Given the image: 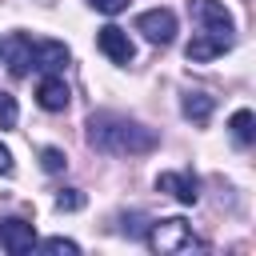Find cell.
Listing matches in <instances>:
<instances>
[{"label": "cell", "mask_w": 256, "mask_h": 256, "mask_svg": "<svg viewBox=\"0 0 256 256\" xmlns=\"http://www.w3.org/2000/svg\"><path fill=\"white\" fill-rule=\"evenodd\" d=\"M88 132V144L100 148V152H112V156H140V152H152L160 144V136L136 120H124V116H112V112H96L88 116L84 124Z\"/></svg>", "instance_id": "1"}, {"label": "cell", "mask_w": 256, "mask_h": 256, "mask_svg": "<svg viewBox=\"0 0 256 256\" xmlns=\"http://www.w3.org/2000/svg\"><path fill=\"white\" fill-rule=\"evenodd\" d=\"M144 240H148L152 252L168 256V252H180V248L192 244V228H188L184 216H164V220H152V224H148V236H144Z\"/></svg>", "instance_id": "2"}, {"label": "cell", "mask_w": 256, "mask_h": 256, "mask_svg": "<svg viewBox=\"0 0 256 256\" xmlns=\"http://www.w3.org/2000/svg\"><path fill=\"white\" fill-rule=\"evenodd\" d=\"M192 16L200 20V28H204L208 36H216V40L232 44L236 24H232V12H228L220 0H192Z\"/></svg>", "instance_id": "3"}, {"label": "cell", "mask_w": 256, "mask_h": 256, "mask_svg": "<svg viewBox=\"0 0 256 256\" xmlns=\"http://www.w3.org/2000/svg\"><path fill=\"white\" fill-rule=\"evenodd\" d=\"M136 32L148 44H172V36H176V12L172 8H148V12L136 16Z\"/></svg>", "instance_id": "4"}, {"label": "cell", "mask_w": 256, "mask_h": 256, "mask_svg": "<svg viewBox=\"0 0 256 256\" xmlns=\"http://www.w3.org/2000/svg\"><path fill=\"white\" fill-rule=\"evenodd\" d=\"M96 48H100L112 64H132V56H136V48H132L128 32H124V28H116V24H104V28L96 32Z\"/></svg>", "instance_id": "5"}, {"label": "cell", "mask_w": 256, "mask_h": 256, "mask_svg": "<svg viewBox=\"0 0 256 256\" xmlns=\"http://www.w3.org/2000/svg\"><path fill=\"white\" fill-rule=\"evenodd\" d=\"M0 244H4V252H12V256H28L32 248H36V228L28 224V220H0Z\"/></svg>", "instance_id": "6"}, {"label": "cell", "mask_w": 256, "mask_h": 256, "mask_svg": "<svg viewBox=\"0 0 256 256\" xmlns=\"http://www.w3.org/2000/svg\"><path fill=\"white\" fill-rule=\"evenodd\" d=\"M68 100H72V92H68L64 76H60V72H44V80H40V88H36V104H40L44 112H64Z\"/></svg>", "instance_id": "7"}, {"label": "cell", "mask_w": 256, "mask_h": 256, "mask_svg": "<svg viewBox=\"0 0 256 256\" xmlns=\"http://www.w3.org/2000/svg\"><path fill=\"white\" fill-rule=\"evenodd\" d=\"M156 188L168 192V196H176L180 204H196L200 200V180L196 176H184V172H160L156 176Z\"/></svg>", "instance_id": "8"}, {"label": "cell", "mask_w": 256, "mask_h": 256, "mask_svg": "<svg viewBox=\"0 0 256 256\" xmlns=\"http://www.w3.org/2000/svg\"><path fill=\"white\" fill-rule=\"evenodd\" d=\"M32 48H36V44H32L24 32H16V36L0 48V52L8 56V72H12V76H28V68H32Z\"/></svg>", "instance_id": "9"}, {"label": "cell", "mask_w": 256, "mask_h": 256, "mask_svg": "<svg viewBox=\"0 0 256 256\" xmlns=\"http://www.w3.org/2000/svg\"><path fill=\"white\" fill-rule=\"evenodd\" d=\"M68 64V44H60V40H40L36 48H32V68H40V72H60Z\"/></svg>", "instance_id": "10"}, {"label": "cell", "mask_w": 256, "mask_h": 256, "mask_svg": "<svg viewBox=\"0 0 256 256\" xmlns=\"http://www.w3.org/2000/svg\"><path fill=\"white\" fill-rule=\"evenodd\" d=\"M228 48H232V44H224V40H216V36L200 32V36H192V40H188V60L204 64V60H216L220 52H228Z\"/></svg>", "instance_id": "11"}, {"label": "cell", "mask_w": 256, "mask_h": 256, "mask_svg": "<svg viewBox=\"0 0 256 256\" xmlns=\"http://www.w3.org/2000/svg\"><path fill=\"white\" fill-rule=\"evenodd\" d=\"M212 108H216V100H212L208 92H184V100H180V112H184L188 120H196V124H204V120L212 116Z\"/></svg>", "instance_id": "12"}, {"label": "cell", "mask_w": 256, "mask_h": 256, "mask_svg": "<svg viewBox=\"0 0 256 256\" xmlns=\"http://www.w3.org/2000/svg\"><path fill=\"white\" fill-rule=\"evenodd\" d=\"M228 128H232V140H236V144H252V140H256V116H252L248 108H236L232 120H228Z\"/></svg>", "instance_id": "13"}, {"label": "cell", "mask_w": 256, "mask_h": 256, "mask_svg": "<svg viewBox=\"0 0 256 256\" xmlns=\"http://www.w3.org/2000/svg\"><path fill=\"white\" fill-rule=\"evenodd\" d=\"M52 204H56V212H80L84 208V192L80 188H60Z\"/></svg>", "instance_id": "14"}, {"label": "cell", "mask_w": 256, "mask_h": 256, "mask_svg": "<svg viewBox=\"0 0 256 256\" xmlns=\"http://www.w3.org/2000/svg\"><path fill=\"white\" fill-rule=\"evenodd\" d=\"M44 252H52V256H76L80 252V244L76 240H68V236H48V240H36Z\"/></svg>", "instance_id": "15"}, {"label": "cell", "mask_w": 256, "mask_h": 256, "mask_svg": "<svg viewBox=\"0 0 256 256\" xmlns=\"http://www.w3.org/2000/svg\"><path fill=\"white\" fill-rule=\"evenodd\" d=\"M16 120H20L16 96L12 92H0V128H16Z\"/></svg>", "instance_id": "16"}, {"label": "cell", "mask_w": 256, "mask_h": 256, "mask_svg": "<svg viewBox=\"0 0 256 256\" xmlns=\"http://www.w3.org/2000/svg\"><path fill=\"white\" fill-rule=\"evenodd\" d=\"M40 168H44V172H64V168H68V156H64L60 148H44V152H40Z\"/></svg>", "instance_id": "17"}, {"label": "cell", "mask_w": 256, "mask_h": 256, "mask_svg": "<svg viewBox=\"0 0 256 256\" xmlns=\"http://www.w3.org/2000/svg\"><path fill=\"white\" fill-rule=\"evenodd\" d=\"M96 12H104V16H116V12H124L128 8V0H88Z\"/></svg>", "instance_id": "18"}, {"label": "cell", "mask_w": 256, "mask_h": 256, "mask_svg": "<svg viewBox=\"0 0 256 256\" xmlns=\"http://www.w3.org/2000/svg\"><path fill=\"white\" fill-rule=\"evenodd\" d=\"M12 172H16V160H12V152L0 144V176H12Z\"/></svg>", "instance_id": "19"}]
</instances>
